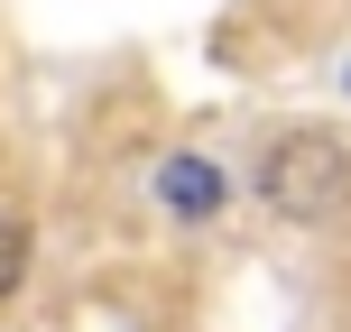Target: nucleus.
<instances>
[{
	"mask_svg": "<svg viewBox=\"0 0 351 332\" xmlns=\"http://www.w3.org/2000/svg\"><path fill=\"white\" fill-rule=\"evenodd\" d=\"M250 194H259L278 222H296V231L342 222V212H351V139L333 120L278 129V139L259 148V166H250Z\"/></svg>",
	"mask_w": 351,
	"mask_h": 332,
	"instance_id": "obj_1",
	"label": "nucleus"
},
{
	"mask_svg": "<svg viewBox=\"0 0 351 332\" xmlns=\"http://www.w3.org/2000/svg\"><path fill=\"white\" fill-rule=\"evenodd\" d=\"M148 194H158L167 212H185V222H213V212L231 203V175L213 166V157H194V148H185V157H158V175H148Z\"/></svg>",
	"mask_w": 351,
	"mask_h": 332,
	"instance_id": "obj_2",
	"label": "nucleus"
},
{
	"mask_svg": "<svg viewBox=\"0 0 351 332\" xmlns=\"http://www.w3.org/2000/svg\"><path fill=\"white\" fill-rule=\"evenodd\" d=\"M28 268H37V231L19 222V212H0V305L28 286Z\"/></svg>",
	"mask_w": 351,
	"mask_h": 332,
	"instance_id": "obj_3",
	"label": "nucleus"
}]
</instances>
